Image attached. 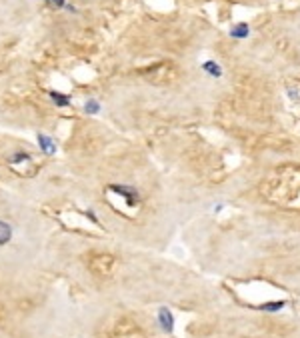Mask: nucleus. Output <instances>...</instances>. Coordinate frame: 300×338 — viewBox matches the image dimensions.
Here are the masks:
<instances>
[{"mask_svg": "<svg viewBox=\"0 0 300 338\" xmlns=\"http://www.w3.org/2000/svg\"><path fill=\"white\" fill-rule=\"evenodd\" d=\"M144 78L148 82H154V84H170L176 80L178 76V70H176V66L172 62H158L154 66H150V68L142 70Z\"/></svg>", "mask_w": 300, "mask_h": 338, "instance_id": "obj_1", "label": "nucleus"}, {"mask_svg": "<svg viewBox=\"0 0 300 338\" xmlns=\"http://www.w3.org/2000/svg\"><path fill=\"white\" fill-rule=\"evenodd\" d=\"M88 268L90 272H94L100 278H108L112 276L114 268H116V258L112 254H106V252H100V254H94L88 260Z\"/></svg>", "mask_w": 300, "mask_h": 338, "instance_id": "obj_2", "label": "nucleus"}, {"mask_svg": "<svg viewBox=\"0 0 300 338\" xmlns=\"http://www.w3.org/2000/svg\"><path fill=\"white\" fill-rule=\"evenodd\" d=\"M140 326L136 322H132L130 318H122L116 322L114 330H112V338H140Z\"/></svg>", "mask_w": 300, "mask_h": 338, "instance_id": "obj_3", "label": "nucleus"}, {"mask_svg": "<svg viewBox=\"0 0 300 338\" xmlns=\"http://www.w3.org/2000/svg\"><path fill=\"white\" fill-rule=\"evenodd\" d=\"M158 324H160V328L164 332H172L174 330V316H172V312L166 308V306H162L158 310Z\"/></svg>", "mask_w": 300, "mask_h": 338, "instance_id": "obj_4", "label": "nucleus"}, {"mask_svg": "<svg viewBox=\"0 0 300 338\" xmlns=\"http://www.w3.org/2000/svg\"><path fill=\"white\" fill-rule=\"evenodd\" d=\"M110 190L116 192V194H120V196H124L126 202H128V206H134L136 202H138V194H136L134 188H128V186H116V184H112Z\"/></svg>", "mask_w": 300, "mask_h": 338, "instance_id": "obj_5", "label": "nucleus"}, {"mask_svg": "<svg viewBox=\"0 0 300 338\" xmlns=\"http://www.w3.org/2000/svg\"><path fill=\"white\" fill-rule=\"evenodd\" d=\"M248 34H250V28H248L246 22H238V24H234V26L230 28V36L232 38L242 40V38H248Z\"/></svg>", "mask_w": 300, "mask_h": 338, "instance_id": "obj_6", "label": "nucleus"}, {"mask_svg": "<svg viewBox=\"0 0 300 338\" xmlns=\"http://www.w3.org/2000/svg\"><path fill=\"white\" fill-rule=\"evenodd\" d=\"M202 70L206 72V74H210L212 78H220L222 76V68L218 64H216L214 60H206L204 64H202Z\"/></svg>", "mask_w": 300, "mask_h": 338, "instance_id": "obj_7", "label": "nucleus"}, {"mask_svg": "<svg viewBox=\"0 0 300 338\" xmlns=\"http://www.w3.org/2000/svg\"><path fill=\"white\" fill-rule=\"evenodd\" d=\"M38 144H40V148L46 152V154H54V152H56V146H54L52 138L44 136V134H38Z\"/></svg>", "mask_w": 300, "mask_h": 338, "instance_id": "obj_8", "label": "nucleus"}, {"mask_svg": "<svg viewBox=\"0 0 300 338\" xmlns=\"http://www.w3.org/2000/svg\"><path fill=\"white\" fill-rule=\"evenodd\" d=\"M284 306H286V300H274V302L262 304L260 310H264V312H278V310H282Z\"/></svg>", "mask_w": 300, "mask_h": 338, "instance_id": "obj_9", "label": "nucleus"}, {"mask_svg": "<svg viewBox=\"0 0 300 338\" xmlns=\"http://www.w3.org/2000/svg\"><path fill=\"white\" fill-rule=\"evenodd\" d=\"M10 236H12V230L8 224H4L2 220H0V244H6L10 240Z\"/></svg>", "mask_w": 300, "mask_h": 338, "instance_id": "obj_10", "label": "nucleus"}, {"mask_svg": "<svg viewBox=\"0 0 300 338\" xmlns=\"http://www.w3.org/2000/svg\"><path fill=\"white\" fill-rule=\"evenodd\" d=\"M50 96H52V100H54L58 106H68V104H70V98L64 96V94H60V92H50Z\"/></svg>", "mask_w": 300, "mask_h": 338, "instance_id": "obj_11", "label": "nucleus"}, {"mask_svg": "<svg viewBox=\"0 0 300 338\" xmlns=\"http://www.w3.org/2000/svg\"><path fill=\"white\" fill-rule=\"evenodd\" d=\"M84 108H86V112H88V114H96V112L100 110V104L96 102V100H88Z\"/></svg>", "mask_w": 300, "mask_h": 338, "instance_id": "obj_12", "label": "nucleus"}, {"mask_svg": "<svg viewBox=\"0 0 300 338\" xmlns=\"http://www.w3.org/2000/svg\"><path fill=\"white\" fill-rule=\"evenodd\" d=\"M44 2H46L50 8H62V6H64V0H44Z\"/></svg>", "mask_w": 300, "mask_h": 338, "instance_id": "obj_13", "label": "nucleus"}, {"mask_svg": "<svg viewBox=\"0 0 300 338\" xmlns=\"http://www.w3.org/2000/svg\"><path fill=\"white\" fill-rule=\"evenodd\" d=\"M86 216L90 218V220H92V222H98V220H96V216H94V212H86Z\"/></svg>", "mask_w": 300, "mask_h": 338, "instance_id": "obj_14", "label": "nucleus"}]
</instances>
